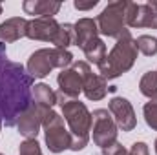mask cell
Returning <instances> with one entry per match:
<instances>
[{
  "label": "cell",
  "instance_id": "2",
  "mask_svg": "<svg viewBox=\"0 0 157 155\" xmlns=\"http://www.w3.org/2000/svg\"><path fill=\"white\" fill-rule=\"evenodd\" d=\"M137 59V46L135 40L132 39L130 31L124 29L117 39V44L110 51V55L104 57V60L99 64L101 77L104 78H115L122 73H126Z\"/></svg>",
  "mask_w": 157,
  "mask_h": 155
},
{
  "label": "cell",
  "instance_id": "10",
  "mask_svg": "<svg viewBox=\"0 0 157 155\" xmlns=\"http://www.w3.org/2000/svg\"><path fill=\"white\" fill-rule=\"evenodd\" d=\"M126 24L130 28H155L157 29V11L152 9L148 4L128 2Z\"/></svg>",
  "mask_w": 157,
  "mask_h": 155
},
{
  "label": "cell",
  "instance_id": "26",
  "mask_svg": "<svg viewBox=\"0 0 157 155\" xmlns=\"http://www.w3.org/2000/svg\"><path fill=\"white\" fill-rule=\"evenodd\" d=\"M73 6H75L77 9H80V11H86V9L95 7V6H97V0H91V2H80V0H75Z\"/></svg>",
  "mask_w": 157,
  "mask_h": 155
},
{
  "label": "cell",
  "instance_id": "18",
  "mask_svg": "<svg viewBox=\"0 0 157 155\" xmlns=\"http://www.w3.org/2000/svg\"><path fill=\"white\" fill-rule=\"evenodd\" d=\"M82 51H84V55H86V59L90 62H93V64L99 66L104 60V57H106V44L97 37V39H93L91 42H88L82 47Z\"/></svg>",
  "mask_w": 157,
  "mask_h": 155
},
{
  "label": "cell",
  "instance_id": "19",
  "mask_svg": "<svg viewBox=\"0 0 157 155\" xmlns=\"http://www.w3.org/2000/svg\"><path fill=\"white\" fill-rule=\"evenodd\" d=\"M139 89L144 97L155 100L157 99V71H148L139 82Z\"/></svg>",
  "mask_w": 157,
  "mask_h": 155
},
{
  "label": "cell",
  "instance_id": "30",
  "mask_svg": "<svg viewBox=\"0 0 157 155\" xmlns=\"http://www.w3.org/2000/svg\"><path fill=\"white\" fill-rule=\"evenodd\" d=\"M0 155H2V153H0Z\"/></svg>",
  "mask_w": 157,
  "mask_h": 155
},
{
  "label": "cell",
  "instance_id": "14",
  "mask_svg": "<svg viewBox=\"0 0 157 155\" xmlns=\"http://www.w3.org/2000/svg\"><path fill=\"white\" fill-rule=\"evenodd\" d=\"M97 33H99V28H97L95 20L80 18L77 24H73V44L82 49L88 42L97 39Z\"/></svg>",
  "mask_w": 157,
  "mask_h": 155
},
{
  "label": "cell",
  "instance_id": "4",
  "mask_svg": "<svg viewBox=\"0 0 157 155\" xmlns=\"http://www.w3.org/2000/svg\"><path fill=\"white\" fill-rule=\"evenodd\" d=\"M70 64H73V55L68 49L62 47H44L35 51L28 60V73L35 78H42L49 75L51 70L62 68L66 70Z\"/></svg>",
  "mask_w": 157,
  "mask_h": 155
},
{
  "label": "cell",
  "instance_id": "12",
  "mask_svg": "<svg viewBox=\"0 0 157 155\" xmlns=\"http://www.w3.org/2000/svg\"><path fill=\"white\" fill-rule=\"evenodd\" d=\"M110 112L113 113V119H115V124L117 128H121L122 131H132L137 124L135 120V113H133V108L132 104L122 99V97H115L110 100Z\"/></svg>",
  "mask_w": 157,
  "mask_h": 155
},
{
  "label": "cell",
  "instance_id": "22",
  "mask_svg": "<svg viewBox=\"0 0 157 155\" xmlns=\"http://www.w3.org/2000/svg\"><path fill=\"white\" fill-rule=\"evenodd\" d=\"M143 112H144L146 124H148L150 128H154V130L157 131V100H152V102L144 104Z\"/></svg>",
  "mask_w": 157,
  "mask_h": 155
},
{
  "label": "cell",
  "instance_id": "25",
  "mask_svg": "<svg viewBox=\"0 0 157 155\" xmlns=\"http://www.w3.org/2000/svg\"><path fill=\"white\" fill-rule=\"evenodd\" d=\"M126 155H150V152H148V146L144 142H135Z\"/></svg>",
  "mask_w": 157,
  "mask_h": 155
},
{
  "label": "cell",
  "instance_id": "3",
  "mask_svg": "<svg viewBox=\"0 0 157 155\" xmlns=\"http://www.w3.org/2000/svg\"><path fill=\"white\" fill-rule=\"evenodd\" d=\"M62 113L66 122L70 124L71 133V150L78 152L82 150L90 141L91 131V113L88 108L78 100H62Z\"/></svg>",
  "mask_w": 157,
  "mask_h": 155
},
{
  "label": "cell",
  "instance_id": "24",
  "mask_svg": "<svg viewBox=\"0 0 157 155\" xmlns=\"http://www.w3.org/2000/svg\"><path fill=\"white\" fill-rule=\"evenodd\" d=\"M102 153H104V155H126L128 152H126V150H124L119 142H113L112 146L104 148V150H102Z\"/></svg>",
  "mask_w": 157,
  "mask_h": 155
},
{
  "label": "cell",
  "instance_id": "27",
  "mask_svg": "<svg viewBox=\"0 0 157 155\" xmlns=\"http://www.w3.org/2000/svg\"><path fill=\"white\" fill-rule=\"evenodd\" d=\"M0 15H2V4H0Z\"/></svg>",
  "mask_w": 157,
  "mask_h": 155
},
{
  "label": "cell",
  "instance_id": "28",
  "mask_svg": "<svg viewBox=\"0 0 157 155\" xmlns=\"http://www.w3.org/2000/svg\"><path fill=\"white\" fill-rule=\"evenodd\" d=\"M155 153H157V141H155Z\"/></svg>",
  "mask_w": 157,
  "mask_h": 155
},
{
  "label": "cell",
  "instance_id": "6",
  "mask_svg": "<svg viewBox=\"0 0 157 155\" xmlns=\"http://www.w3.org/2000/svg\"><path fill=\"white\" fill-rule=\"evenodd\" d=\"M126 9L128 2H112L104 7V11L97 18L99 33L104 37H121L126 24Z\"/></svg>",
  "mask_w": 157,
  "mask_h": 155
},
{
  "label": "cell",
  "instance_id": "13",
  "mask_svg": "<svg viewBox=\"0 0 157 155\" xmlns=\"http://www.w3.org/2000/svg\"><path fill=\"white\" fill-rule=\"evenodd\" d=\"M28 31V20L22 17L9 18L0 24V40L2 42H15V40L26 37Z\"/></svg>",
  "mask_w": 157,
  "mask_h": 155
},
{
  "label": "cell",
  "instance_id": "21",
  "mask_svg": "<svg viewBox=\"0 0 157 155\" xmlns=\"http://www.w3.org/2000/svg\"><path fill=\"white\" fill-rule=\"evenodd\" d=\"M135 46H137V51H141L146 57H152L157 53V39H154V37L143 35L135 40Z\"/></svg>",
  "mask_w": 157,
  "mask_h": 155
},
{
  "label": "cell",
  "instance_id": "15",
  "mask_svg": "<svg viewBox=\"0 0 157 155\" xmlns=\"http://www.w3.org/2000/svg\"><path fill=\"white\" fill-rule=\"evenodd\" d=\"M24 11L28 15H37V18L42 17H53L60 9V2H49V0H26L22 4Z\"/></svg>",
  "mask_w": 157,
  "mask_h": 155
},
{
  "label": "cell",
  "instance_id": "11",
  "mask_svg": "<svg viewBox=\"0 0 157 155\" xmlns=\"http://www.w3.org/2000/svg\"><path fill=\"white\" fill-rule=\"evenodd\" d=\"M48 110L42 108L39 104L31 102V106L20 115L17 126H18V131L26 137V139H35L37 133H39V128L42 126V119H44V113Z\"/></svg>",
  "mask_w": 157,
  "mask_h": 155
},
{
  "label": "cell",
  "instance_id": "16",
  "mask_svg": "<svg viewBox=\"0 0 157 155\" xmlns=\"http://www.w3.org/2000/svg\"><path fill=\"white\" fill-rule=\"evenodd\" d=\"M84 93H86V97L90 99V100H101L104 95H106V91H108V88H106V78L101 77V75H90L88 80L84 82Z\"/></svg>",
  "mask_w": 157,
  "mask_h": 155
},
{
  "label": "cell",
  "instance_id": "17",
  "mask_svg": "<svg viewBox=\"0 0 157 155\" xmlns=\"http://www.w3.org/2000/svg\"><path fill=\"white\" fill-rule=\"evenodd\" d=\"M33 102L46 110H51V106L57 102V93L48 84H37L33 89Z\"/></svg>",
  "mask_w": 157,
  "mask_h": 155
},
{
  "label": "cell",
  "instance_id": "7",
  "mask_svg": "<svg viewBox=\"0 0 157 155\" xmlns=\"http://www.w3.org/2000/svg\"><path fill=\"white\" fill-rule=\"evenodd\" d=\"M91 75V68L88 66V62H73L71 68H66L60 71L59 75V86H60V93L64 95V99H75L84 88V82Z\"/></svg>",
  "mask_w": 157,
  "mask_h": 155
},
{
  "label": "cell",
  "instance_id": "20",
  "mask_svg": "<svg viewBox=\"0 0 157 155\" xmlns=\"http://www.w3.org/2000/svg\"><path fill=\"white\" fill-rule=\"evenodd\" d=\"M55 47H62L66 49L70 44H73V26L71 24H60V31L55 39Z\"/></svg>",
  "mask_w": 157,
  "mask_h": 155
},
{
  "label": "cell",
  "instance_id": "5",
  "mask_svg": "<svg viewBox=\"0 0 157 155\" xmlns=\"http://www.w3.org/2000/svg\"><path fill=\"white\" fill-rule=\"evenodd\" d=\"M42 126L46 130V144L49 152L60 153L64 150H71V133L64 128V120L53 110H48L42 119Z\"/></svg>",
  "mask_w": 157,
  "mask_h": 155
},
{
  "label": "cell",
  "instance_id": "29",
  "mask_svg": "<svg viewBox=\"0 0 157 155\" xmlns=\"http://www.w3.org/2000/svg\"><path fill=\"white\" fill-rule=\"evenodd\" d=\"M0 128H2V124H0Z\"/></svg>",
  "mask_w": 157,
  "mask_h": 155
},
{
  "label": "cell",
  "instance_id": "9",
  "mask_svg": "<svg viewBox=\"0 0 157 155\" xmlns=\"http://www.w3.org/2000/svg\"><path fill=\"white\" fill-rule=\"evenodd\" d=\"M60 31V24L53 17H42V18H33L28 20V31L26 37L33 40H44V42H55L57 35Z\"/></svg>",
  "mask_w": 157,
  "mask_h": 155
},
{
  "label": "cell",
  "instance_id": "8",
  "mask_svg": "<svg viewBox=\"0 0 157 155\" xmlns=\"http://www.w3.org/2000/svg\"><path fill=\"white\" fill-rule=\"evenodd\" d=\"M91 131L93 142L102 150L117 142V124L110 117L108 110H95L91 113Z\"/></svg>",
  "mask_w": 157,
  "mask_h": 155
},
{
  "label": "cell",
  "instance_id": "23",
  "mask_svg": "<svg viewBox=\"0 0 157 155\" xmlns=\"http://www.w3.org/2000/svg\"><path fill=\"white\" fill-rule=\"evenodd\" d=\"M18 155H42L37 139H26L20 144V153Z\"/></svg>",
  "mask_w": 157,
  "mask_h": 155
},
{
  "label": "cell",
  "instance_id": "1",
  "mask_svg": "<svg viewBox=\"0 0 157 155\" xmlns=\"http://www.w3.org/2000/svg\"><path fill=\"white\" fill-rule=\"evenodd\" d=\"M33 77L24 66L7 60L6 46L0 44V124L15 126L20 115L31 106Z\"/></svg>",
  "mask_w": 157,
  "mask_h": 155
}]
</instances>
